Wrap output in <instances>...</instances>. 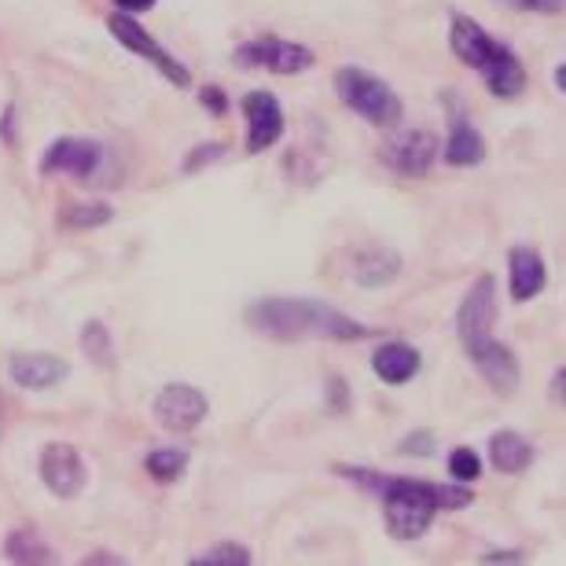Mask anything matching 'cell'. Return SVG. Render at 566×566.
<instances>
[{"label":"cell","mask_w":566,"mask_h":566,"mask_svg":"<svg viewBox=\"0 0 566 566\" xmlns=\"http://www.w3.org/2000/svg\"><path fill=\"white\" fill-rule=\"evenodd\" d=\"M338 479L354 482L357 490L376 493L382 501V526L394 541H420L441 512H463L474 504V490L468 482H430L412 479V474H390L376 468H349V463H335L332 468Z\"/></svg>","instance_id":"cell-1"},{"label":"cell","mask_w":566,"mask_h":566,"mask_svg":"<svg viewBox=\"0 0 566 566\" xmlns=\"http://www.w3.org/2000/svg\"><path fill=\"white\" fill-rule=\"evenodd\" d=\"M221 158H229V144H221V140H207V144H199V147H191V151L185 155V163H180V174H199V169H210V166H218Z\"/></svg>","instance_id":"cell-25"},{"label":"cell","mask_w":566,"mask_h":566,"mask_svg":"<svg viewBox=\"0 0 566 566\" xmlns=\"http://www.w3.org/2000/svg\"><path fill=\"white\" fill-rule=\"evenodd\" d=\"M232 63L240 66V71H269V74H280V77H298L305 71H313L316 52L302 41L262 33V38L243 41L240 49L232 52Z\"/></svg>","instance_id":"cell-5"},{"label":"cell","mask_w":566,"mask_h":566,"mask_svg":"<svg viewBox=\"0 0 566 566\" xmlns=\"http://www.w3.org/2000/svg\"><path fill=\"white\" fill-rule=\"evenodd\" d=\"M151 416L163 430L191 434V430L210 416V398L196 387V382H166V387L155 394Z\"/></svg>","instance_id":"cell-8"},{"label":"cell","mask_w":566,"mask_h":566,"mask_svg":"<svg viewBox=\"0 0 566 566\" xmlns=\"http://www.w3.org/2000/svg\"><path fill=\"white\" fill-rule=\"evenodd\" d=\"M104 166V144L93 137H60L44 147L41 155V177H74V180H88L96 169Z\"/></svg>","instance_id":"cell-11"},{"label":"cell","mask_w":566,"mask_h":566,"mask_svg":"<svg viewBox=\"0 0 566 566\" xmlns=\"http://www.w3.org/2000/svg\"><path fill=\"white\" fill-rule=\"evenodd\" d=\"M335 93L343 99V107L354 111L357 118H365L368 126L382 133L398 129L405 118V104L394 88L376 77L365 66H338L335 71Z\"/></svg>","instance_id":"cell-4"},{"label":"cell","mask_w":566,"mask_h":566,"mask_svg":"<svg viewBox=\"0 0 566 566\" xmlns=\"http://www.w3.org/2000/svg\"><path fill=\"white\" fill-rule=\"evenodd\" d=\"M482 563H523V552H485L482 556Z\"/></svg>","instance_id":"cell-31"},{"label":"cell","mask_w":566,"mask_h":566,"mask_svg":"<svg viewBox=\"0 0 566 566\" xmlns=\"http://www.w3.org/2000/svg\"><path fill=\"white\" fill-rule=\"evenodd\" d=\"M563 71H566V63H559L556 71H552V82H556L559 93H566V74H563Z\"/></svg>","instance_id":"cell-34"},{"label":"cell","mask_w":566,"mask_h":566,"mask_svg":"<svg viewBox=\"0 0 566 566\" xmlns=\"http://www.w3.org/2000/svg\"><path fill=\"white\" fill-rule=\"evenodd\" d=\"M545 287H548V265L537 247L526 243L512 247V254H507V291H512V302L515 305L534 302Z\"/></svg>","instance_id":"cell-15"},{"label":"cell","mask_w":566,"mask_h":566,"mask_svg":"<svg viewBox=\"0 0 566 566\" xmlns=\"http://www.w3.org/2000/svg\"><path fill=\"white\" fill-rule=\"evenodd\" d=\"M343 394H346V382L343 379H332V405H335V409H346Z\"/></svg>","instance_id":"cell-33"},{"label":"cell","mask_w":566,"mask_h":566,"mask_svg":"<svg viewBox=\"0 0 566 566\" xmlns=\"http://www.w3.org/2000/svg\"><path fill=\"white\" fill-rule=\"evenodd\" d=\"M115 218V207L104 199H88V202H77V207H66L60 224L63 229H74V232H88V229H104Z\"/></svg>","instance_id":"cell-22"},{"label":"cell","mask_w":566,"mask_h":566,"mask_svg":"<svg viewBox=\"0 0 566 566\" xmlns=\"http://www.w3.org/2000/svg\"><path fill=\"white\" fill-rule=\"evenodd\" d=\"M449 49L463 66H471V71L482 77V85L490 88V96L518 99L526 93V85H530L526 63L518 60L515 49H507L501 38H493L479 19H471V15L452 19Z\"/></svg>","instance_id":"cell-3"},{"label":"cell","mask_w":566,"mask_h":566,"mask_svg":"<svg viewBox=\"0 0 566 566\" xmlns=\"http://www.w3.org/2000/svg\"><path fill=\"white\" fill-rule=\"evenodd\" d=\"M8 376L15 382L19 390H52L60 387V382L71 376V365H66L63 357L55 354H41V349H33V354H11L8 360Z\"/></svg>","instance_id":"cell-14"},{"label":"cell","mask_w":566,"mask_h":566,"mask_svg":"<svg viewBox=\"0 0 566 566\" xmlns=\"http://www.w3.org/2000/svg\"><path fill=\"white\" fill-rule=\"evenodd\" d=\"M188 563L191 566H251L254 552L247 545H240V541H218V545L196 552Z\"/></svg>","instance_id":"cell-23"},{"label":"cell","mask_w":566,"mask_h":566,"mask_svg":"<svg viewBox=\"0 0 566 566\" xmlns=\"http://www.w3.org/2000/svg\"><path fill=\"white\" fill-rule=\"evenodd\" d=\"M401 276V258L387 247H368L354 258V283L360 287H387Z\"/></svg>","instance_id":"cell-18"},{"label":"cell","mask_w":566,"mask_h":566,"mask_svg":"<svg viewBox=\"0 0 566 566\" xmlns=\"http://www.w3.org/2000/svg\"><path fill=\"white\" fill-rule=\"evenodd\" d=\"M4 556L11 563H52V548H49V541H44L38 530L33 526H15V530H8V537H4Z\"/></svg>","instance_id":"cell-19"},{"label":"cell","mask_w":566,"mask_h":566,"mask_svg":"<svg viewBox=\"0 0 566 566\" xmlns=\"http://www.w3.org/2000/svg\"><path fill=\"white\" fill-rule=\"evenodd\" d=\"M107 30H111V38L122 44V49L151 63L155 71L163 74L174 88H188L191 85V71H188V66L180 63L163 41H155V33H147L144 22L137 15H126V11H111V15H107Z\"/></svg>","instance_id":"cell-6"},{"label":"cell","mask_w":566,"mask_h":566,"mask_svg":"<svg viewBox=\"0 0 566 566\" xmlns=\"http://www.w3.org/2000/svg\"><path fill=\"white\" fill-rule=\"evenodd\" d=\"M243 115H247V151L251 155H262L269 147H276L283 129H287L280 99L269 88H251L243 96Z\"/></svg>","instance_id":"cell-12"},{"label":"cell","mask_w":566,"mask_h":566,"mask_svg":"<svg viewBox=\"0 0 566 566\" xmlns=\"http://www.w3.org/2000/svg\"><path fill=\"white\" fill-rule=\"evenodd\" d=\"M371 371L387 382V387H405L423 371V354L412 343H401V338H390L376 349L371 357Z\"/></svg>","instance_id":"cell-16"},{"label":"cell","mask_w":566,"mask_h":566,"mask_svg":"<svg viewBox=\"0 0 566 566\" xmlns=\"http://www.w3.org/2000/svg\"><path fill=\"white\" fill-rule=\"evenodd\" d=\"M41 482L44 490L52 496H60V501H74V496L85 493L88 485V468L82 460V452L71 441H49V446L41 449Z\"/></svg>","instance_id":"cell-9"},{"label":"cell","mask_w":566,"mask_h":566,"mask_svg":"<svg viewBox=\"0 0 566 566\" xmlns=\"http://www.w3.org/2000/svg\"><path fill=\"white\" fill-rule=\"evenodd\" d=\"M563 387H566V368L556 371V379H552V401L563 405Z\"/></svg>","instance_id":"cell-32"},{"label":"cell","mask_w":566,"mask_h":566,"mask_svg":"<svg viewBox=\"0 0 566 566\" xmlns=\"http://www.w3.org/2000/svg\"><path fill=\"white\" fill-rule=\"evenodd\" d=\"M158 0H115L118 11H126V15H140V11H151Z\"/></svg>","instance_id":"cell-30"},{"label":"cell","mask_w":566,"mask_h":566,"mask_svg":"<svg viewBox=\"0 0 566 566\" xmlns=\"http://www.w3.org/2000/svg\"><path fill=\"white\" fill-rule=\"evenodd\" d=\"M191 463V452L188 449H177V446H158L144 457V471L151 474L158 485H174L185 479Z\"/></svg>","instance_id":"cell-20"},{"label":"cell","mask_w":566,"mask_h":566,"mask_svg":"<svg viewBox=\"0 0 566 566\" xmlns=\"http://www.w3.org/2000/svg\"><path fill=\"white\" fill-rule=\"evenodd\" d=\"M15 104H8L4 107V115H0V140H4L8 147H15V140H19V133H15Z\"/></svg>","instance_id":"cell-29"},{"label":"cell","mask_w":566,"mask_h":566,"mask_svg":"<svg viewBox=\"0 0 566 566\" xmlns=\"http://www.w3.org/2000/svg\"><path fill=\"white\" fill-rule=\"evenodd\" d=\"M441 163L452 169H474L485 163V140L479 126L449 99V137L441 144Z\"/></svg>","instance_id":"cell-13"},{"label":"cell","mask_w":566,"mask_h":566,"mask_svg":"<svg viewBox=\"0 0 566 566\" xmlns=\"http://www.w3.org/2000/svg\"><path fill=\"white\" fill-rule=\"evenodd\" d=\"M398 452L401 457H430L434 452V430H412V434H405L398 441Z\"/></svg>","instance_id":"cell-26"},{"label":"cell","mask_w":566,"mask_h":566,"mask_svg":"<svg viewBox=\"0 0 566 566\" xmlns=\"http://www.w3.org/2000/svg\"><path fill=\"white\" fill-rule=\"evenodd\" d=\"M501 4H507L512 11H530V15H563L566 0H501Z\"/></svg>","instance_id":"cell-27"},{"label":"cell","mask_w":566,"mask_h":566,"mask_svg":"<svg viewBox=\"0 0 566 566\" xmlns=\"http://www.w3.org/2000/svg\"><path fill=\"white\" fill-rule=\"evenodd\" d=\"M493 324H496V276L482 273L468 287L457 310V335H460L463 354H468L471 346L485 343V338L493 335Z\"/></svg>","instance_id":"cell-10"},{"label":"cell","mask_w":566,"mask_h":566,"mask_svg":"<svg viewBox=\"0 0 566 566\" xmlns=\"http://www.w3.org/2000/svg\"><path fill=\"white\" fill-rule=\"evenodd\" d=\"M534 460H537L534 441L523 438L518 430H496V434L490 438V463H493V471L523 474V471L534 468Z\"/></svg>","instance_id":"cell-17"},{"label":"cell","mask_w":566,"mask_h":566,"mask_svg":"<svg viewBox=\"0 0 566 566\" xmlns=\"http://www.w3.org/2000/svg\"><path fill=\"white\" fill-rule=\"evenodd\" d=\"M82 354L96 368H115V335L104 321H85L82 327Z\"/></svg>","instance_id":"cell-21"},{"label":"cell","mask_w":566,"mask_h":566,"mask_svg":"<svg viewBox=\"0 0 566 566\" xmlns=\"http://www.w3.org/2000/svg\"><path fill=\"white\" fill-rule=\"evenodd\" d=\"M441 155V144L430 129H390L387 144L379 147V163L398 177H427Z\"/></svg>","instance_id":"cell-7"},{"label":"cell","mask_w":566,"mask_h":566,"mask_svg":"<svg viewBox=\"0 0 566 566\" xmlns=\"http://www.w3.org/2000/svg\"><path fill=\"white\" fill-rule=\"evenodd\" d=\"M199 104L210 111L213 118H224L229 115V96H224V88L221 85H202V93H199Z\"/></svg>","instance_id":"cell-28"},{"label":"cell","mask_w":566,"mask_h":566,"mask_svg":"<svg viewBox=\"0 0 566 566\" xmlns=\"http://www.w3.org/2000/svg\"><path fill=\"white\" fill-rule=\"evenodd\" d=\"M85 563H122V556H107V552H99V556H88Z\"/></svg>","instance_id":"cell-35"},{"label":"cell","mask_w":566,"mask_h":566,"mask_svg":"<svg viewBox=\"0 0 566 566\" xmlns=\"http://www.w3.org/2000/svg\"><path fill=\"white\" fill-rule=\"evenodd\" d=\"M449 479L452 482H479L482 479V457L471 446H457L449 452Z\"/></svg>","instance_id":"cell-24"},{"label":"cell","mask_w":566,"mask_h":566,"mask_svg":"<svg viewBox=\"0 0 566 566\" xmlns=\"http://www.w3.org/2000/svg\"><path fill=\"white\" fill-rule=\"evenodd\" d=\"M243 321L251 332L273 343H302V338H324V343H365L379 335L376 327L357 321L332 302L302 298V294H265L247 305Z\"/></svg>","instance_id":"cell-2"}]
</instances>
